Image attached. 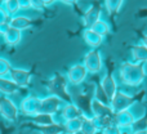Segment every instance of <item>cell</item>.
Instances as JSON below:
<instances>
[{
	"label": "cell",
	"mask_w": 147,
	"mask_h": 134,
	"mask_svg": "<svg viewBox=\"0 0 147 134\" xmlns=\"http://www.w3.org/2000/svg\"><path fill=\"white\" fill-rule=\"evenodd\" d=\"M85 66L86 68H89L90 71H98L101 67V61H99V56L98 53L93 52L90 53L85 59Z\"/></svg>",
	"instance_id": "6da1fadb"
},
{
	"label": "cell",
	"mask_w": 147,
	"mask_h": 134,
	"mask_svg": "<svg viewBox=\"0 0 147 134\" xmlns=\"http://www.w3.org/2000/svg\"><path fill=\"white\" fill-rule=\"evenodd\" d=\"M72 75L78 76V81H80V80H83L84 76H85V70H84L83 67H80V66L74 67L72 71H71V76H72Z\"/></svg>",
	"instance_id": "7a4b0ae2"
}]
</instances>
